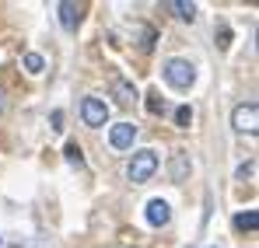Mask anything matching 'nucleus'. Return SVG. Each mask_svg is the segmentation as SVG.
<instances>
[{"label":"nucleus","instance_id":"a211bd4d","mask_svg":"<svg viewBox=\"0 0 259 248\" xmlns=\"http://www.w3.org/2000/svg\"><path fill=\"white\" fill-rule=\"evenodd\" d=\"M4 105H7V98H4V87H0V112H4Z\"/></svg>","mask_w":259,"mask_h":248},{"label":"nucleus","instance_id":"6e6552de","mask_svg":"<svg viewBox=\"0 0 259 248\" xmlns=\"http://www.w3.org/2000/svg\"><path fill=\"white\" fill-rule=\"evenodd\" d=\"M56 11H60V25H63L67 32H77V25H81V4H70V0H63Z\"/></svg>","mask_w":259,"mask_h":248},{"label":"nucleus","instance_id":"39448f33","mask_svg":"<svg viewBox=\"0 0 259 248\" xmlns=\"http://www.w3.org/2000/svg\"><path fill=\"white\" fill-rule=\"evenodd\" d=\"M133 140H137V126L133 123H116L109 129V143H112L116 151H130Z\"/></svg>","mask_w":259,"mask_h":248},{"label":"nucleus","instance_id":"20e7f679","mask_svg":"<svg viewBox=\"0 0 259 248\" xmlns=\"http://www.w3.org/2000/svg\"><path fill=\"white\" fill-rule=\"evenodd\" d=\"M81 119H84V126H91V129H98V126L109 123V105L102 102V98H84L81 102Z\"/></svg>","mask_w":259,"mask_h":248},{"label":"nucleus","instance_id":"0eeeda50","mask_svg":"<svg viewBox=\"0 0 259 248\" xmlns=\"http://www.w3.org/2000/svg\"><path fill=\"white\" fill-rule=\"evenodd\" d=\"M189 171H193L189 154H186V151H175L172 161H168V175H172V182H175V185H179V182H186V178H189Z\"/></svg>","mask_w":259,"mask_h":248},{"label":"nucleus","instance_id":"1a4fd4ad","mask_svg":"<svg viewBox=\"0 0 259 248\" xmlns=\"http://www.w3.org/2000/svg\"><path fill=\"white\" fill-rule=\"evenodd\" d=\"M112 94L123 102V105H130V102H137V87L123 77V74H112Z\"/></svg>","mask_w":259,"mask_h":248},{"label":"nucleus","instance_id":"f8f14e48","mask_svg":"<svg viewBox=\"0 0 259 248\" xmlns=\"http://www.w3.org/2000/svg\"><path fill=\"white\" fill-rule=\"evenodd\" d=\"M25 70H28V74H42L46 60L39 56V53H25Z\"/></svg>","mask_w":259,"mask_h":248},{"label":"nucleus","instance_id":"4468645a","mask_svg":"<svg viewBox=\"0 0 259 248\" xmlns=\"http://www.w3.org/2000/svg\"><path fill=\"white\" fill-rule=\"evenodd\" d=\"M193 123V109L189 105H182V109H175V126H182V129H189Z\"/></svg>","mask_w":259,"mask_h":248},{"label":"nucleus","instance_id":"f03ea898","mask_svg":"<svg viewBox=\"0 0 259 248\" xmlns=\"http://www.w3.org/2000/svg\"><path fill=\"white\" fill-rule=\"evenodd\" d=\"M231 126H235L238 133L256 136V133H259V105H256V102H242V105H235V112H231Z\"/></svg>","mask_w":259,"mask_h":248},{"label":"nucleus","instance_id":"9b49d317","mask_svg":"<svg viewBox=\"0 0 259 248\" xmlns=\"http://www.w3.org/2000/svg\"><path fill=\"white\" fill-rule=\"evenodd\" d=\"M235 227H238V231H256V227H259V213H256V210L238 213V217H235Z\"/></svg>","mask_w":259,"mask_h":248},{"label":"nucleus","instance_id":"9d476101","mask_svg":"<svg viewBox=\"0 0 259 248\" xmlns=\"http://www.w3.org/2000/svg\"><path fill=\"white\" fill-rule=\"evenodd\" d=\"M168 11H175V18H182V21H196V4H186V0H172L168 4Z\"/></svg>","mask_w":259,"mask_h":248},{"label":"nucleus","instance_id":"dca6fc26","mask_svg":"<svg viewBox=\"0 0 259 248\" xmlns=\"http://www.w3.org/2000/svg\"><path fill=\"white\" fill-rule=\"evenodd\" d=\"M252 171H256V165H252V161H249V165H242V168H238V178H249V175H252Z\"/></svg>","mask_w":259,"mask_h":248},{"label":"nucleus","instance_id":"7ed1b4c3","mask_svg":"<svg viewBox=\"0 0 259 248\" xmlns=\"http://www.w3.org/2000/svg\"><path fill=\"white\" fill-rule=\"evenodd\" d=\"M158 171V154L154 151H137L130 161V182H147Z\"/></svg>","mask_w":259,"mask_h":248},{"label":"nucleus","instance_id":"2eb2a0df","mask_svg":"<svg viewBox=\"0 0 259 248\" xmlns=\"http://www.w3.org/2000/svg\"><path fill=\"white\" fill-rule=\"evenodd\" d=\"M49 123H53V129H63V112H60V109H56V112H53V116H49Z\"/></svg>","mask_w":259,"mask_h":248},{"label":"nucleus","instance_id":"f257e3e1","mask_svg":"<svg viewBox=\"0 0 259 248\" xmlns=\"http://www.w3.org/2000/svg\"><path fill=\"white\" fill-rule=\"evenodd\" d=\"M165 81L172 84L175 91H189L193 81H196V67L189 60H168L165 63Z\"/></svg>","mask_w":259,"mask_h":248},{"label":"nucleus","instance_id":"f3484780","mask_svg":"<svg viewBox=\"0 0 259 248\" xmlns=\"http://www.w3.org/2000/svg\"><path fill=\"white\" fill-rule=\"evenodd\" d=\"M147 109H151V112H161V102H158V94H151V102H147Z\"/></svg>","mask_w":259,"mask_h":248},{"label":"nucleus","instance_id":"423d86ee","mask_svg":"<svg viewBox=\"0 0 259 248\" xmlns=\"http://www.w3.org/2000/svg\"><path fill=\"white\" fill-rule=\"evenodd\" d=\"M168 220H172V207H168L165 200H151V203H147V224H151V227H165Z\"/></svg>","mask_w":259,"mask_h":248},{"label":"nucleus","instance_id":"ddd939ff","mask_svg":"<svg viewBox=\"0 0 259 248\" xmlns=\"http://www.w3.org/2000/svg\"><path fill=\"white\" fill-rule=\"evenodd\" d=\"M63 154H67V161H70V165H84V154H81V147H77V143H74V140H70V143H67V147H63Z\"/></svg>","mask_w":259,"mask_h":248}]
</instances>
